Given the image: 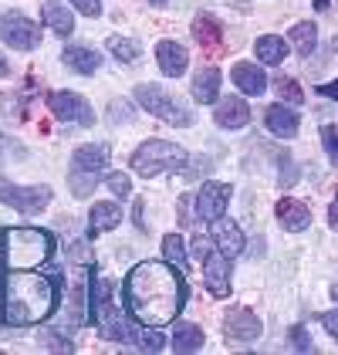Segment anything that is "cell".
Here are the masks:
<instances>
[{
	"label": "cell",
	"mask_w": 338,
	"mask_h": 355,
	"mask_svg": "<svg viewBox=\"0 0 338 355\" xmlns=\"http://www.w3.org/2000/svg\"><path fill=\"white\" fill-rule=\"evenodd\" d=\"M105 183H109V190L115 196H129L132 193V180L125 176V173H105Z\"/></svg>",
	"instance_id": "cell-33"
},
{
	"label": "cell",
	"mask_w": 338,
	"mask_h": 355,
	"mask_svg": "<svg viewBox=\"0 0 338 355\" xmlns=\"http://www.w3.org/2000/svg\"><path fill=\"white\" fill-rule=\"evenodd\" d=\"M230 78L237 85V92H244V95H251V98H257V95L267 92V75H264V68H260V64H251V61L233 64Z\"/></svg>",
	"instance_id": "cell-16"
},
{
	"label": "cell",
	"mask_w": 338,
	"mask_h": 355,
	"mask_svg": "<svg viewBox=\"0 0 338 355\" xmlns=\"http://www.w3.org/2000/svg\"><path fill=\"white\" fill-rule=\"evenodd\" d=\"M156 64H159V71H163L166 78H179V75H186L190 55H186V48L176 44V41H159V44H156Z\"/></svg>",
	"instance_id": "cell-15"
},
{
	"label": "cell",
	"mask_w": 338,
	"mask_h": 355,
	"mask_svg": "<svg viewBox=\"0 0 338 355\" xmlns=\"http://www.w3.org/2000/svg\"><path fill=\"white\" fill-rule=\"evenodd\" d=\"M48 105L57 119L64 122H75V125H95V112L84 102L78 92H51L48 95Z\"/></svg>",
	"instance_id": "cell-11"
},
{
	"label": "cell",
	"mask_w": 338,
	"mask_h": 355,
	"mask_svg": "<svg viewBox=\"0 0 338 355\" xmlns=\"http://www.w3.org/2000/svg\"><path fill=\"white\" fill-rule=\"evenodd\" d=\"M264 122H267V129L274 136H281V139H294L298 129H301L298 112L291 109V105H284V102H278V105H271V109L264 112Z\"/></svg>",
	"instance_id": "cell-17"
},
{
	"label": "cell",
	"mask_w": 338,
	"mask_h": 355,
	"mask_svg": "<svg viewBox=\"0 0 338 355\" xmlns=\"http://www.w3.org/2000/svg\"><path fill=\"white\" fill-rule=\"evenodd\" d=\"M254 51H257L260 64H281L284 55H287V41L278 37V34H264V37H257Z\"/></svg>",
	"instance_id": "cell-26"
},
{
	"label": "cell",
	"mask_w": 338,
	"mask_h": 355,
	"mask_svg": "<svg viewBox=\"0 0 338 355\" xmlns=\"http://www.w3.org/2000/svg\"><path fill=\"white\" fill-rule=\"evenodd\" d=\"M335 51H338V37H335Z\"/></svg>",
	"instance_id": "cell-45"
},
{
	"label": "cell",
	"mask_w": 338,
	"mask_h": 355,
	"mask_svg": "<svg viewBox=\"0 0 338 355\" xmlns=\"http://www.w3.org/2000/svg\"><path fill=\"white\" fill-rule=\"evenodd\" d=\"M321 325H325V331H328V335L338 342V308H335V311H325V315H321Z\"/></svg>",
	"instance_id": "cell-37"
},
{
	"label": "cell",
	"mask_w": 338,
	"mask_h": 355,
	"mask_svg": "<svg viewBox=\"0 0 338 355\" xmlns=\"http://www.w3.org/2000/svg\"><path fill=\"white\" fill-rule=\"evenodd\" d=\"M0 203H7V207H14V210L34 217V214L48 210V203H51V187H10V183L0 180Z\"/></svg>",
	"instance_id": "cell-8"
},
{
	"label": "cell",
	"mask_w": 338,
	"mask_h": 355,
	"mask_svg": "<svg viewBox=\"0 0 338 355\" xmlns=\"http://www.w3.org/2000/svg\"><path fill=\"white\" fill-rule=\"evenodd\" d=\"M136 345H139V349H149V352H159V349L166 345V338H163L156 328H149V331H142V338L136 342Z\"/></svg>",
	"instance_id": "cell-34"
},
{
	"label": "cell",
	"mask_w": 338,
	"mask_h": 355,
	"mask_svg": "<svg viewBox=\"0 0 338 355\" xmlns=\"http://www.w3.org/2000/svg\"><path fill=\"white\" fill-rule=\"evenodd\" d=\"M149 3H156V7H159V3H166V0H149Z\"/></svg>",
	"instance_id": "cell-43"
},
{
	"label": "cell",
	"mask_w": 338,
	"mask_h": 355,
	"mask_svg": "<svg viewBox=\"0 0 338 355\" xmlns=\"http://www.w3.org/2000/svg\"><path fill=\"white\" fill-rule=\"evenodd\" d=\"M186 271H179L169 261H142L122 281L125 311L145 328H163L176 322V315L186 304Z\"/></svg>",
	"instance_id": "cell-1"
},
{
	"label": "cell",
	"mask_w": 338,
	"mask_h": 355,
	"mask_svg": "<svg viewBox=\"0 0 338 355\" xmlns=\"http://www.w3.org/2000/svg\"><path fill=\"white\" fill-rule=\"evenodd\" d=\"M274 88H278V95H281V102L287 105H301L305 102V92H301V85L294 82V78H274Z\"/></svg>",
	"instance_id": "cell-30"
},
{
	"label": "cell",
	"mask_w": 338,
	"mask_h": 355,
	"mask_svg": "<svg viewBox=\"0 0 338 355\" xmlns=\"http://www.w3.org/2000/svg\"><path fill=\"white\" fill-rule=\"evenodd\" d=\"M0 247L10 271H30V268H41L55 254V237L37 227H14L0 234Z\"/></svg>",
	"instance_id": "cell-4"
},
{
	"label": "cell",
	"mask_w": 338,
	"mask_h": 355,
	"mask_svg": "<svg viewBox=\"0 0 338 355\" xmlns=\"http://www.w3.org/2000/svg\"><path fill=\"white\" fill-rule=\"evenodd\" d=\"M118 220H122V207L112 203V200H95V203H91V210H88V223H91V230H95V234L115 230V227H118Z\"/></svg>",
	"instance_id": "cell-21"
},
{
	"label": "cell",
	"mask_w": 338,
	"mask_h": 355,
	"mask_svg": "<svg viewBox=\"0 0 338 355\" xmlns=\"http://www.w3.org/2000/svg\"><path fill=\"white\" fill-rule=\"evenodd\" d=\"M213 119H217L220 129H244V125L251 122V109H247V102H244L240 95H226V98L217 102Z\"/></svg>",
	"instance_id": "cell-14"
},
{
	"label": "cell",
	"mask_w": 338,
	"mask_h": 355,
	"mask_svg": "<svg viewBox=\"0 0 338 355\" xmlns=\"http://www.w3.org/2000/svg\"><path fill=\"white\" fill-rule=\"evenodd\" d=\"M163 257H166L169 264H176L179 271H190L186 244H183V237H179V234H166V237H163Z\"/></svg>",
	"instance_id": "cell-28"
},
{
	"label": "cell",
	"mask_w": 338,
	"mask_h": 355,
	"mask_svg": "<svg viewBox=\"0 0 338 355\" xmlns=\"http://www.w3.org/2000/svg\"><path fill=\"white\" fill-rule=\"evenodd\" d=\"M224 331H226V342H230V338H233V342H257L264 325H260V318L254 315L251 308H233L224 318Z\"/></svg>",
	"instance_id": "cell-13"
},
{
	"label": "cell",
	"mask_w": 338,
	"mask_h": 355,
	"mask_svg": "<svg viewBox=\"0 0 338 355\" xmlns=\"http://www.w3.org/2000/svg\"><path fill=\"white\" fill-rule=\"evenodd\" d=\"M10 75V64H7V58L0 55V78H7Z\"/></svg>",
	"instance_id": "cell-40"
},
{
	"label": "cell",
	"mask_w": 338,
	"mask_h": 355,
	"mask_svg": "<svg viewBox=\"0 0 338 355\" xmlns=\"http://www.w3.org/2000/svg\"><path fill=\"white\" fill-rule=\"evenodd\" d=\"M71 7L84 17H98L102 14V0H71Z\"/></svg>",
	"instance_id": "cell-35"
},
{
	"label": "cell",
	"mask_w": 338,
	"mask_h": 355,
	"mask_svg": "<svg viewBox=\"0 0 338 355\" xmlns=\"http://www.w3.org/2000/svg\"><path fill=\"white\" fill-rule=\"evenodd\" d=\"M287 37H291V48L298 51V58H311V51L318 48V28H314L311 21H301V24H294Z\"/></svg>",
	"instance_id": "cell-27"
},
{
	"label": "cell",
	"mask_w": 338,
	"mask_h": 355,
	"mask_svg": "<svg viewBox=\"0 0 338 355\" xmlns=\"http://www.w3.org/2000/svg\"><path fill=\"white\" fill-rule=\"evenodd\" d=\"M115 284L109 277H95L88 288V308H91V325L102 338L109 342H139L142 331H136V325L125 318V311L112 301Z\"/></svg>",
	"instance_id": "cell-3"
},
{
	"label": "cell",
	"mask_w": 338,
	"mask_h": 355,
	"mask_svg": "<svg viewBox=\"0 0 338 355\" xmlns=\"http://www.w3.org/2000/svg\"><path fill=\"white\" fill-rule=\"evenodd\" d=\"M41 17H44V24L61 34V37H68L71 31H75V17H71V10L64 7V3H57V0H48L44 7H41Z\"/></svg>",
	"instance_id": "cell-24"
},
{
	"label": "cell",
	"mask_w": 338,
	"mask_h": 355,
	"mask_svg": "<svg viewBox=\"0 0 338 355\" xmlns=\"http://www.w3.org/2000/svg\"><path fill=\"white\" fill-rule=\"evenodd\" d=\"M213 241H217V247L224 250L230 261H233L237 254H244V244H247V241H244V230H240L233 220H224V217L213 220Z\"/></svg>",
	"instance_id": "cell-18"
},
{
	"label": "cell",
	"mask_w": 338,
	"mask_h": 355,
	"mask_svg": "<svg viewBox=\"0 0 338 355\" xmlns=\"http://www.w3.org/2000/svg\"><path fill=\"white\" fill-rule=\"evenodd\" d=\"M203 342H206V335H203L199 325L176 322V328H172V349L176 352H197V349H203Z\"/></svg>",
	"instance_id": "cell-25"
},
{
	"label": "cell",
	"mask_w": 338,
	"mask_h": 355,
	"mask_svg": "<svg viewBox=\"0 0 338 355\" xmlns=\"http://www.w3.org/2000/svg\"><path fill=\"white\" fill-rule=\"evenodd\" d=\"M109 159H112V149L105 142H95V146H78L71 153V169H68V183H71V193L84 200L88 193L95 190V183L105 180V169H109Z\"/></svg>",
	"instance_id": "cell-5"
},
{
	"label": "cell",
	"mask_w": 338,
	"mask_h": 355,
	"mask_svg": "<svg viewBox=\"0 0 338 355\" xmlns=\"http://www.w3.org/2000/svg\"><path fill=\"white\" fill-rule=\"evenodd\" d=\"M61 304V274L10 271L3 277V322L14 328L41 325Z\"/></svg>",
	"instance_id": "cell-2"
},
{
	"label": "cell",
	"mask_w": 338,
	"mask_h": 355,
	"mask_svg": "<svg viewBox=\"0 0 338 355\" xmlns=\"http://www.w3.org/2000/svg\"><path fill=\"white\" fill-rule=\"evenodd\" d=\"M61 61H64L71 71H78V75H95V71L102 68V55H98L95 48H82V44H68V48L61 51Z\"/></svg>",
	"instance_id": "cell-19"
},
{
	"label": "cell",
	"mask_w": 338,
	"mask_h": 355,
	"mask_svg": "<svg viewBox=\"0 0 338 355\" xmlns=\"http://www.w3.org/2000/svg\"><path fill=\"white\" fill-rule=\"evenodd\" d=\"M0 37H3V44H10L14 51H34L37 44H41V28L28 21L24 14H3L0 17Z\"/></svg>",
	"instance_id": "cell-9"
},
{
	"label": "cell",
	"mask_w": 338,
	"mask_h": 355,
	"mask_svg": "<svg viewBox=\"0 0 338 355\" xmlns=\"http://www.w3.org/2000/svg\"><path fill=\"white\" fill-rule=\"evenodd\" d=\"M129 163H132V173L152 180V176H159V173H179V169H186L190 156H186V149L176 146V142H166V139H145L139 149L132 153Z\"/></svg>",
	"instance_id": "cell-6"
},
{
	"label": "cell",
	"mask_w": 338,
	"mask_h": 355,
	"mask_svg": "<svg viewBox=\"0 0 338 355\" xmlns=\"http://www.w3.org/2000/svg\"><path fill=\"white\" fill-rule=\"evenodd\" d=\"M314 7H318V10H328V0H314Z\"/></svg>",
	"instance_id": "cell-42"
},
{
	"label": "cell",
	"mask_w": 338,
	"mask_h": 355,
	"mask_svg": "<svg viewBox=\"0 0 338 355\" xmlns=\"http://www.w3.org/2000/svg\"><path fill=\"white\" fill-rule=\"evenodd\" d=\"M291 342H294V349H298V352H311V349H314V345H311V338H308V331H305L301 325L291 328Z\"/></svg>",
	"instance_id": "cell-36"
},
{
	"label": "cell",
	"mask_w": 338,
	"mask_h": 355,
	"mask_svg": "<svg viewBox=\"0 0 338 355\" xmlns=\"http://www.w3.org/2000/svg\"><path fill=\"white\" fill-rule=\"evenodd\" d=\"M193 37H197V44L203 48V51H210V55H217L220 48H224V31H220V24L213 21V17H206V14H199L197 21H193Z\"/></svg>",
	"instance_id": "cell-22"
},
{
	"label": "cell",
	"mask_w": 338,
	"mask_h": 355,
	"mask_svg": "<svg viewBox=\"0 0 338 355\" xmlns=\"http://www.w3.org/2000/svg\"><path fill=\"white\" fill-rule=\"evenodd\" d=\"M230 203V187L226 183H203V190L197 193V217L203 223H213L226 214Z\"/></svg>",
	"instance_id": "cell-12"
},
{
	"label": "cell",
	"mask_w": 338,
	"mask_h": 355,
	"mask_svg": "<svg viewBox=\"0 0 338 355\" xmlns=\"http://www.w3.org/2000/svg\"><path fill=\"white\" fill-rule=\"evenodd\" d=\"M7 146H10V142H7V139H0V163H3V156H7Z\"/></svg>",
	"instance_id": "cell-41"
},
{
	"label": "cell",
	"mask_w": 338,
	"mask_h": 355,
	"mask_svg": "<svg viewBox=\"0 0 338 355\" xmlns=\"http://www.w3.org/2000/svg\"><path fill=\"white\" fill-rule=\"evenodd\" d=\"M318 92H321V95H328V98H338V82H328V85H321Z\"/></svg>",
	"instance_id": "cell-39"
},
{
	"label": "cell",
	"mask_w": 338,
	"mask_h": 355,
	"mask_svg": "<svg viewBox=\"0 0 338 355\" xmlns=\"http://www.w3.org/2000/svg\"><path fill=\"white\" fill-rule=\"evenodd\" d=\"M328 223H332V230H338V193L332 200V207H328Z\"/></svg>",
	"instance_id": "cell-38"
},
{
	"label": "cell",
	"mask_w": 338,
	"mask_h": 355,
	"mask_svg": "<svg viewBox=\"0 0 338 355\" xmlns=\"http://www.w3.org/2000/svg\"><path fill=\"white\" fill-rule=\"evenodd\" d=\"M109 51H112L122 64H129V61L139 58V44H136L132 37H109Z\"/></svg>",
	"instance_id": "cell-29"
},
{
	"label": "cell",
	"mask_w": 338,
	"mask_h": 355,
	"mask_svg": "<svg viewBox=\"0 0 338 355\" xmlns=\"http://www.w3.org/2000/svg\"><path fill=\"white\" fill-rule=\"evenodd\" d=\"M321 142H325L328 163L338 169V129H335V125H321Z\"/></svg>",
	"instance_id": "cell-32"
},
{
	"label": "cell",
	"mask_w": 338,
	"mask_h": 355,
	"mask_svg": "<svg viewBox=\"0 0 338 355\" xmlns=\"http://www.w3.org/2000/svg\"><path fill=\"white\" fill-rule=\"evenodd\" d=\"M274 214H278V220H281L287 230H305L311 223V210L301 203V200H291V196H284V200H278V207H274Z\"/></svg>",
	"instance_id": "cell-20"
},
{
	"label": "cell",
	"mask_w": 338,
	"mask_h": 355,
	"mask_svg": "<svg viewBox=\"0 0 338 355\" xmlns=\"http://www.w3.org/2000/svg\"><path fill=\"white\" fill-rule=\"evenodd\" d=\"M217 92H220V68H213V64L199 68L193 78V98L199 105H210V102H217Z\"/></svg>",
	"instance_id": "cell-23"
},
{
	"label": "cell",
	"mask_w": 338,
	"mask_h": 355,
	"mask_svg": "<svg viewBox=\"0 0 338 355\" xmlns=\"http://www.w3.org/2000/svg\"><path fill=\"white\" fill-rule=\"evenodd\" d=\"M132 102H125V98H112L109 102V119H112L115 125H122V122H132Z\"/></svg>",
	"instance_id": "cell-31"
},
{
	"label": "cell",
	"mask_w": 338,
	"mask_h": 355,
	"mask_svg": "<svg viewBox=\"0 0 338 355\" xmlns=\"http://www.w3.org/2000/svg\"><path fill=\"white\" fill-rule=\"evenodd\" d=\"M332 295H335V298H338V284H335V288H332Z\"/></svg>",
	"instance_id": "cell-44"
},
{
	"label": "cell",
	"mask_w": 338,
	"mask_h": 355,
	"mask_svg": "<svg viewBox=\"0 0 338 355\" xmlns=\"http://www.w3.org/2000/svg\"><path fill=\"white\" fill-rule=\"evenodd\" d=\"M199 264H203V281H206L210 295L213 298H226L230 295V271H233L230 268V257H226L220 247H210Z\"/></svg>",
	"instance_id": "cell-10"
},
{
	"label": "cell",
	"mask_w": 338,
	"mask_h": 355,
	"mask_svg": "<svg viewBox=\"0 0 338 355\" xmlns=\"http://www.w3.org/2000/svg\"><path fill=\"white\" fill-rule=\"evenodd\" d=\"M136 102H139L149 115L163 119L166 125H176V129H190V125H193V112L186 109L183 102H176L166 88H159V85H152V82L136 85Z\"/></svg>",
	"instance_id": "cell-7"
}]
</instances>
